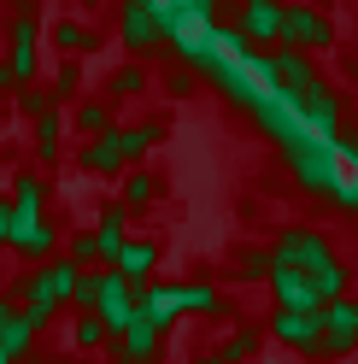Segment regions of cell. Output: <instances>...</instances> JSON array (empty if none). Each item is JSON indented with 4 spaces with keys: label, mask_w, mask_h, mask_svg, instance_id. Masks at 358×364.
Masks as SVG:
<instances>
[{
    "label": "cell",
    "mask_w": 358,
    "mask_h": 364,
    "mask_svg": "<svg viewBox=\"0 0 358 364\" xmlns=\"http://www.w3.org/2000/svg\"><path fill=\"white\" fill-rule=\"evenodd\" d=\"M112 30H118V48L129 59H165V30H159V12L153 0H118L112 6Z\"/></svg>",
    "instance_id": "obj_1"
},
{
    "label": "cell",
    "mask_w": 358,
    "mask_h": 364,
    "mask_svg": "<svg viewBox=\"0 0 358 364\" xmlns=\"http://www.w3.org/2000/svg\"><path fill=\"white\" fill-rule=\"evenodd\" d=\"M282 48H294V53H329L335 48V18L318 12V6H305V0H288V12H282Z\"/></svg>",
    "instance_id": "obj_2"
},
{
    "label": "cell",
    "mask_w": 358,
    "mask_h": 364,
    "mask_svg": "<svg viewBox=\"0 0 358 364\" xmlns=\"http://www.w3.org/2000/svg\"><path fill=\"white\" fill-rule=\"evenodd\" d=\"M282 12L288 0H235V30L253 48H282Z\"/></svg>",
    "instance_id": "obj_3"
},
{
    "label": "cell",
    "mask_w": 358,
    "mask_h": 364,
    "mask_svg": "<svg viewBox=\"0 0 358 364\" xmlns=\"http://www.w3.org/2000/svg\"><path fill=\"white\" fill-rule=\"evenodd\" d=\"M300 124L318 129V135H335V129H341V100H335V88H329L323 77L300 88Z\"/></svg>",
    "instance_id": "obj_4"
},
{
    "label": "cell",
    "mask_w": 358,
    "mask_h": 364,
    "mask_svg": "<svg viewBox=\"0 0 358 364\" xmlns=\"http://www.w3.org/2000/svg\"><path fill=\"white\" fill-rule=\"evenodd\" d=\"M48 41H53V53L59 59H88V53H100V30L88 24V18H59V24L48 30Z\"/></svg>",
    "instance_id": "obj_5"
},
{
    "label": "cell",
    "mask_w": 358,
    "mask_h": 364,
    "mask_svg": "<svg viewBox=\"0 0 358 364\" xmlns=\"http://www.w3.org/2000/svg\"><path fill=\"white\" fill-rule=\"evenodd\" d=\"M271 65H276V88H288V95H300L305 82H318V65H311V53L282 48V53H271Z\"/></svg>",
    "instance_id": "obj_6"
},
{
    "label": "cell",
    "mask_w": 358,
    "mask_h": 364,
    "mask_svg": "<svg viewBox=\"0 0 358 364\" xmlns=\"http://www.w3.org/2000/svg\"><path fill=\"white\" fill-rule=\"evenodd\" d=\"M147 82H153L147 65H141V59H124L118 71L106 77V100H136V95H147Z\"/></svg>",
    "instance_id": "obj_7"
},
{
    "label": "cell",
    "mask_w": 358,
    "mask_h": 364,
    "mask_svg": "<svg viewBox=\"0 0 358 364\" xmlns=\"http://www.w3.org/2000/svg\"><path fill=\"white\" fill-rule=\"evenodd\" d=\"M59 135H65V112L48 106L36 118V159H41V165H53V159H59Z\"/></svg>",
    "instance_id": "obj_8"
},
{
    "label": "cell",
    "mask_w": 358,
    "mask_h": 364,
    "mask_svg": "<svg viewBox=\"0 0 358 364\" xmlns=\"http://www.w3.org/2000/svg\"><path fill=\"white\" fill-rule=\"evenodd\" d=\"M71 124L88 135V141H94V135H106V129H112V100H82V106L71 112Z\"/></svg>",
    "instance_id": "obj_9"
},
{
    "label": "cell",
    "mask_w": 358,
    "mask_h": 364,
    "mask_svg": "<svg viewBox=\"0 0 358 364\" xmlns=\"http://www.w3.org/2000/svg\"><path fill=\"white\" fill-rule=\"evenodd\" d=\"M77 88H82V59H59L48 95H53V100H77Z\"/></svg>",
    "instance_id": "obj_10"
},
{
    "label": "cell",
    "mask_w": 358,
    "mask_h": 364,
    "mask_svg": "<svg viewBox=\"0 0 358 364\" xmlns=\"http://www.w3.org/2000/svg\"><path fill=\"white\" fill-rule=\"evenodd\" d=\"M12 106L24 112V118H41V112H48V106H59V100L48 95V88H36V82H30V88H12Z\"/></svg>",
    "instance_id": "obj_11"
},
{
    "label": "cell",
    "mask_w": 358,
    "mask_h": 364,
    "mask_svg": "<svg viewBox=\"0 0 358 364\" xmlns=\"http://www.w3.org/2000/svg\"><path fill=\"white\" fill-rule=\"evenodd\" d=\"M194 82H200V77L188 71V65H170V71L159 77V88H165V95H170V100H183V95H194Z\"/></svg>",
    "instance_id": "obj_12"
},
{
    "label": "cell",
    "mask_w": 358,
    "mask_h": 364,
    "mask_svg": "<svg viewBox=\"0 0 358 364\" xmlns=\"http://www.w3.org/2000/svg\"><path fill=\"white\" fill-rule=\"evenodd\" d=\"M153 194H159V176H153V171H136V176H129V194H124V200H129V206H147Z\"/></svg>",
    "instance_id": "obj_13"
},
{
    "label": "cell",
    "mask_w": 358,
    "mask_h": 364,
    "mask_svg": "<svg viewBox=\"0 0 358 364\" xmlns=\"http://www.w3.org/2000/svg\"><path fill=\"white\" fill-rule=\"evenodd\" d=\"M176 6H183V12H194V18H206V24H217L229 0H176Z\"/></svg>",
    "instance_id": "obj_14"
},
{
    "label": "cell",
    "mask_w": 358,
    "mask_h": 364,
    "mask_svg": "<svg viewBox=\"0 0 358 364\" xmlns=\"http://www.w3.org/2000/svg\"><path fill=\"white\" fill-rule=\"evenodd\" d=\"M347 82H352V95H358V48L347 53Z\"/></svg>",
    "instance_id": "obj_15"
},
{
    "label": "cell",
    "mask_w": 358,
    "mask_h": 364,
    "mask_svg": "<svg viewBox=\"0 0 358 364\" xmlns=\"http://www.w3.org/2000/svg\"><path fill=\"white\" fill-rule=\"evenodd\" d=\"M94 12H106L100 0H77V18H94Z\"/></svg>",
    "instance_id": "obj_16"
},
{
    "label": "cell",
    "mask_w": 358,
    "mask_h": 364,
    "mask_svg": "<svg viewBox=\"0 0 358 364\" xmlns=\"http://www.w3.org/2000/svg\"><path fill=\"white\" fill-rule=\"evenodd\" d=\"M6 12H12V0H0V24H6Z\"/></svg>",
    "instance_id": "obj_17"
}]
</instances>
